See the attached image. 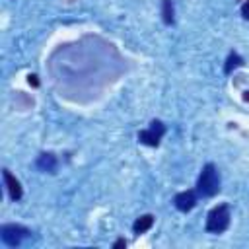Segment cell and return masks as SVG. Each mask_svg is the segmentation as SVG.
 I'll use <instances>...</instances> for the list:
<instances>
[{
    "mask_svg": "<svg viewBox=\"0 0 249 249\" xmlns=\"http://www.w3.org/2000/svg\"><path fill=\"white\" fill-rule=\"evenodd\" d=\"M154 222H156V216H154V214H142V216H138V218L132 222V231H134L136 235H140V233L148 231V230L154 226Z\"/></svg>",
    "mask_w": 249,
    "mask_h": 249,
    "instance_id": "obj_8",
    "label": "cell"
},
{
    "mask_svg": "<svg viewBox=\"0 0 249 249\" xmlns=\"http://www.w3.org/2000/svg\"><path fill=\"white\" fill-rule=\"evenodd\" d=\"M243 58H241V54L239 53H235V51H230V54H228V58H226V62H224V74H231L235 68H239V66H243Z\"/></svg>",
    "mask_w": 249,
    "mask_h": 249,
    "instance_id": "obj_9",
    "label": "cell"
},
{
    "mask_svg": "<svg viewBox=\"0 0 249 249\" xmlns=\"http://www.w3.org/2000/svg\"><path fill=\"white\" fill-rule=\"evenodd\" d=\"M241 16H243V19L249 21V0H245V2L241 4Z\"/></svg>",
    "mask_w": 249,
    "mask_h": 249,
    "instance_id": "obj_11",
    "label": "cell"
},
{
    "mask_svg": "<svg viewBox=\"0 0 249 249\" xmlns=\"http://www.w3.org/2000/svg\"><path fill=\"white\" fill-rule=\"evenodd\" d=\"M220 185H222V179H220L218 167H216L214 163H206V165L200 169L198 177H196L195 189H196L198 196L212 198V196H216V195L220 193Z\"/></svg>",
    "mask_w": 249,
    "mask_h": 249,
    "instance_id": "obj_1",
    "label": "cell"
},
{
    "mask_svg": "<svg viewBox=\"0 0 249 249\" xmlns=\"http://www.w3.org/2000/svg\"><path fill=\"white\" fill-rule=\"evenodd\" d=\"M198 202V193L196 189H187V191H181L173 196V206L179 210V212H191Z\"/></svg>",
    "mask_w": 249,
    "mask_h": 249,
    "instance_id": "obj_5",
    "label": "cell"
},
{
    "mask_svg": "<svg viewBox=\"0 0 249 249\" xmlns=\"http://www.w3.org/2000/svg\"><path fill=\"white\" fill-rule=\"evenodd\" d=\"M35 165L45 173H54L56 167H58V160H56V156L53 152H41L37 161H35Z\"/></svg>",
    "mask_w": 249,
    "mask_h": 249,
    "instance_id": "obj_7",
    "label": "cell"
},
{
    "mask_svg": "<svg viewBox=\"0 0 249 249\" xmlns=\"http://www.w3.org/2000/svg\"><path fill=\"white\" fill-rule=\"evenodd\" d=\"M31 235V230L21 224H2L0 226V239L8 247H19L23 239Z\"/></svg>",
    "mask_w": 249,
    "mask_h": 249,
    "instance_id": "obj_3",
    "label": "cell"
},
{
    "mask_svg": "<svg viewBox=\"0 0 249 249\" xmlns=\"http://www.w3.org/2000/svg\"><path fill=\"white\" fill-rule=\"evenodd\" d=\"M2 179H4V187H6V191H8L10 200H14V202L21 200V196H23L21 183L16 179V175H12V171H10L8 167L2 169Z\"/></svg>",
    "mask_w": 249,
    "mask_h": 249,
    "instance_id": "obj_6",
    "label": "cell"
},
{
    "mask_svg": "<svg viewBox=\"0 0 249 249\" xmlns=\"http://www.w3.org/2000/svg\"><path fill=\"white\" fill-rule=\"evenodd\" d=\"M161 19L165 25H173V21H175L173 0H161Z\"/></svg>",
    "mask_w": 249,
    "mask_h": 249,
    "instance_id": "obj_10",
    "label": "cell"
},
{
    "mask_svg": "<svg viewBox=\"0 0 249 249\" xmlns=\"http://www.w3.org/2000/svg\"><path fill=\"white\" fill-rule=\"evenodd\" d=\"M230 222H231V212H230V204L222 202V204H216L208 214H206V224H204V230L208 233H222L230 228Z\"/></svg>",
    "mask_w": 249,
    "mask_h": 249,
    "instance_id": "obj_2",
    "label": "cell"
},
{
    "mask_svg": "<svg viewBox=\"0 0 249 249\" xmlns=\"http://www.w3.org/2000/svg\"><path fill=\"white\" fill-rule=\"evenodd\" d=\"M123 247H126V239H124V237H119V239L113 243V249H123Z\"/></svg>",
    "mask_w": 249,
    "mask_h": 249,
    "instance_id": "obj_13",
    "label": "cell"
},
{
    "mask_svg": "<svg viewBox=\"0 0 249 249\" xmlns=\"http://www.w3.org/2000/svg\"><path fill=\"white\" fill-rule=\"evenodd\" d=\"M243 101H247V103H249V89H245V91H243Z\"/></svg>",
    "mask_w": 249,
    "mask_h": 249,
    "instance_id": "obj_14",
    "label": "cell"
},
{
    "mask_svg": "<svg viewBox=\"0 0 249 249\" xmlns=\"http://www.w3.org/2000/svg\"><path fill=\"white\" fill-rule=\"evenodd\" d=\"M27 84L33 86V88H39V80H37V76H35V74H29V76H27Z\"/></svg>",
    "mask_w": 249,
    "mask_h": 249,
    "instance_id": "obj_12",
    "label": "cell"
},
{
    "mask_svg": "<svg viewBox=\"0 0 249 249\" xmlns=\"http://www.w3.org/2000/svg\"><path fill=\"white\" fill-rule=\"evenodd\" d=\"M165 132H167L165 124L160 119H152L150 121V126L138 132V142L144 144V146H150V148H158L160 142H161V138L165 136Z\"/></svg>",
    "mask_w": 249,
    "mask_h": 249,
    "instance_id": "obj_4",
    "label": "cell"
}]
</instances>
